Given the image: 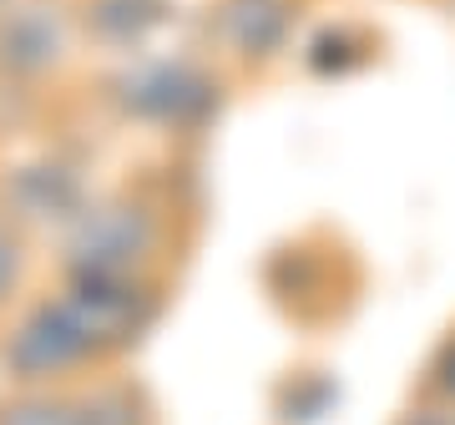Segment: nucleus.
Returning <instances> with one entry per match:
<instances>
[{"label": "nucleus", "mask_w": 455, "mask_h": 425, "mask_svg": "<svg viewBox=\"0 0 455 425\" xmlns=\"http://www.w3.org/2000/svg\"><path fill=\"white\" fill-rule=\"evenodd\" d=\"M152 319V299L137 278H76L61 299L36 304L5 344L16 380H56L137 340Z\"/></svg>", "instance_id": "1"}, {"label": "nucleus", "mask_w": 455, "mask_h": 425, "mask_svg": "<svg viewBox=\"0 0 455 425\" xmlns=\"http://www.w3.org/2000/svg\"><path fill=\"white\" fill-rule=\"evenodd\" d=\"M152 244H157V223L142 203H101L76 218L66 259L76 278H132Z\"/></svg>", "instance_id": "2"}, {"label": "nucleus", "mask_w": 455, "mask_h": 425, "mask_svg": "<svg viewBox=\"0 0 455 425\" xmlns=\"http://www.w3.org/2000/svg\"><path fill=\"white\" fill-rule=\"evenodd\" d=\"M122 101H127L137 116H152V122H182L193 116L203 101H208V82L197 76L193 66H142L122 82Z\"/></svg>", "instance_id": "3"}, {"label": "nucleus", "mask_w": 455, "mask_h": 425, "mask_svg": "<svg viewBox=\"0 0 455 425\" xmlns=\"http://www.w3.org/2000/svg\"><path fill=\"white\" fill-rule=\"evenodd\" d=\"M61 56V16H51L46 5L11 11L0 31V66L11 71H46Z\"/></svg>", "instance_id": "4"}, {"label": "nucleus", "mask_w": 455, "mask_h": 425, "mask_svg": "<svg viewBox=\"0 0 455 425\" xmlns=\"http://www.w3.org/2000/svg\"><path fill=\"white\" fill-rule=\"evenodd\" d=\"M283 26H289L283 0H228L223 5V31L243 56H263L268 46H278Z\"/></svg>", "instance_id": "5"}, {"label": "nucleus", "mask_w": 455, "mask_h": 425, "mask_svg": "<svg viewBox=\"0 0 455 425\" xmlns=\"http://www.w3.org/2000/svg\"><path fill=\"white\" fill-rule=\"evenodd\" d=\"M0 425H116L101 400H66V395H31L0 410Z\"/></svg>", "instance_id": "6"}, {"label": "nucleus", "mask_w": 455, "mask_h": 425, "mask_svg": "<svg viewBox=\"0 0 455 425\" xmlns=\"http://www.w3.org/2000/svg\"><path fill=\"white\" fill-rule=\"evenodd\" d=\"M430 385H435L445 400L455 405V334L445 344H440V355H435V370H430Z\"/></svg>", "instance_id": "7"}, {"label": "nucleus", "mask_w": 455, "mask_h": 425, "mask_svg": "<svg viewBox=\"0 0 455 425\" xmlns=\"http://www.w3.org/2000/svg\"><path fill=\"white\" fill-rule=\"evenodd\" d=\"M16 278H20V253H16V238L0 229V304H5V294L16 289Z\"/></svg>", "instance_id": "8"}, {"label": "nucleus", "mask_w": 455, "mask_h": 425, "mask_svg": "<svg viewBox=\"0 0 455 425\" xmlns=\"http://www.w3.org/2000/svg\"><path fill=\"white\" fill-rule=\"evenodd\" d=\"M400 425H455V410H420V415H410Z\"/></svg>", "instance_id": "9"}]
</instances>
